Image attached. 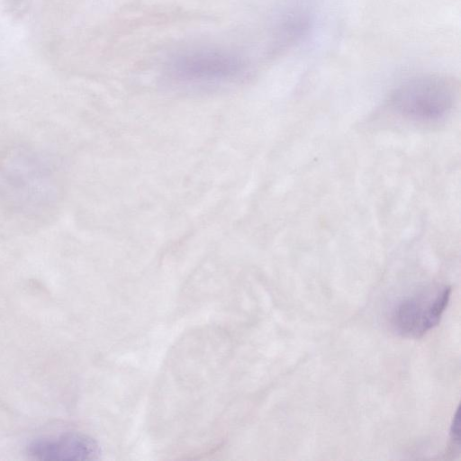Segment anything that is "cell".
I'll use <instances>...</instances> for the list:
<instances>
[{
	"label": "cell",
	"mask_w": 461,
	"mask_h": 461,
	"mask_svg": "<svg viewBox=\"0 0 461 461\" xmlns=\"http://www.w3.org/2000/svg\"><path fill=\"white\" fill-rule=\"evenodd\" d=\"M56 169L44 153L26 147L14 148L0 163V195L19 212H44L59 198Z\"/></svg>",
	"instance_id": "6da1fadb"
},
{
	"label": "cell",
	"mask_w": 461,
	"mask_h": 461,
	"mask_svg": "<svg viewBox=\"0 0 461 461\" xmlns=\"http://www.w3.org/2000/svg\"><path fill=\"white\" fill-rule=\"evenodd\" d=\"M457 85L446 76H426L398 87L390 105L398 113L417 121H437L445 117L455 104Z\"/></svg>",
	"instance_id": "7a4b0ae2"
},
{
	"label": "cell",
	"mask_w": 461,
	"mask_h": 461,
	"mask_svg": "<svg viewBox=\"0 0 461 461\" xmlns=\"http://www.w3.org/2000/svg\"><path fill=\"white\" fill-rule=\"evenodd\" d=\"M450 296V287L433 286L406 298L393 315V325L404 337L419 338L438 325Z\"/></svg>",
	"instance_id": "3957f363"
},
{
	"label": "cell",
	"mask_w": 461,
	"mask_h": 461,
	"mask_svg": "<svg viewBox=\"0 0 461 461\" xmlns=\"http://www.w3.org/2000/svg\"><path fill=\"white\" fill-rule=\"evenodd\" d=\"M174 66V72L181 80L202 83L230 79L241 69L238 58L210 50L185 56Z\"/></svg>",
	"instance_id": "277c9868"
},
{
	"label": "cell",
	"mask_w": 461,
	"mask_h": 461,
	"mask_svg": "<svg viewBox=\"0 0 461 461\" xmlns=\"http://www.w3.org/2000/svg\"><path fill=\"white\" fill-rule=\"evenodd\" d=\"M30 456L38 460H91L100 450L91 438L78 433H65L32 440L27 447Z\"/></svg>",
	"instance_id": "5b68a950"
}]
</instances>
